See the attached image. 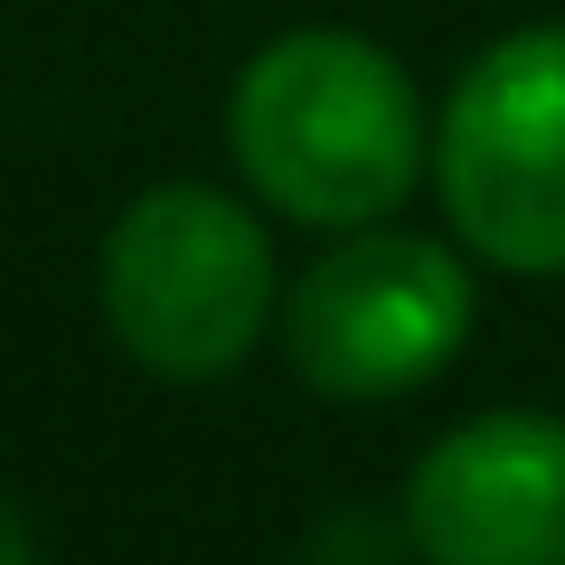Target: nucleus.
Instances as JSON below:
<instances>
[{
    "label": "nucleus",
    "instance_id": "1",
    "mask_svg": "<svg viewBox=\"0 0 565 565\" xmlns=\"http://www.w3.org/2000/svg\"><path fill=\"white\" fill-rule=\"evenodd\" d=\"M226 151L274 217L302 226L396 217L434 161L405 66L359 29H292L255 47L226 95Z\"/></svg>",
    "mask_w": 565,
    "mask_h": 565
},
{
    "label": "nucleus",
    "instance_id": "2",
    "mask_svg": "<svg viewBox=\"0 0 565 565\" xmlns=\"http://www.w3.org/2000/svg\"><path fill=\"white\" fill-rule=\"evenodd\" d=\"M95 282H104V321H114L122 359L170 386H207L226 367H245V349L282 311L274 236L255 226L245 199H226L207 180L141 189L104 226Z\"/></svg>",
    "mask_w": 565,
    "mask_h": 565
},
{
    "label": "nucleus",
    "instance_id": "3",
    "mask_svg": "<svg viewBox=\"0 0 565 565\" xmlns=\"http://www.w3.org/2000/svg\"><path fill=\"white\" fill-rule=\"evenodd\" d=\"M444 226L500 274H565V20L509 29L434 122Z\"/></svg>",
    "mask_w": 565,
    "mask_h": 565
},
{
    "label": "nucleus",
    "instance_id": "4",
    "mask_svg": "<svg viewBox=\"0 0 565 565\" xmlns=\"http://www.w3.org/2000/svg\"><path fill=\"white\" fill-rule=\"evenodd\" d=\"M282 359L311 396L386 405L434 386L471 340V274L444 236L405 226H340V245L302 264L282 292Z\"/></svg>",
    "mask_w": 565,
    "mask_h": 565
},
{
    "label": "nucleus",
    "instance_id": "5",
    "mask_svg": "<svg viewBox=\"0 0 565 565\" xmlns=\"http://www.w3.org/2000/svg\"><path fill=\"white\" fill-rule=\"evenodd\" d=\"M424 565H565V415L490 405L405 471Z\"/></svg>",
    "mask_w": 565,
    "mask_h": 565
},
{
    "label": "nucleus",
    "instance_id": "6",
    "mask_svg": "<svg viewBox=\"0 0 565 565\" xmlns=\"http://www.w3.org/2000/svg\"><path fill=\"white\" fill-rule=\"evenodd\" d=\"M0 565H39V527L20 500H0Z\"/></svg>",
    "mask_w": 565,
    "mask_h": 565
}]
</instances>
